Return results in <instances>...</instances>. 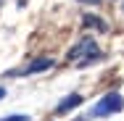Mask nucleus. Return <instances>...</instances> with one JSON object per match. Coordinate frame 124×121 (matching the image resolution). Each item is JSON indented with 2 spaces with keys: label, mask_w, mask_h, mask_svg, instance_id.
<instances>
[{
  "label": "nucleus",
  "mask_w": 124,
  "mask_h": 121,
  "mask_svg": "<svg viewBox=\"0 0 124 121\" xmlns=\"http://www.w3.org/2000/svg\"><path fill=\"white\" fill-rule=\"evenodd\" d=\"M124 111V97L119 92H108V95H103L98 100V105L90 111V116L93 119H100V116H108V113H119Z\"/></svg>",
  "instance_id": "f257e3e1"
},
{
  "label": "nucleus",
  "mask_w": 124,
  "mask_h": 121,
  "mask_svg": "<svg viewBox=\"0 0 124 121\" xmlns=\"http://www.w3.org/2000/svg\"><path fill=\"white\" fill-rule=\"evenodd\" d=\"M79 55H85V63H79V66H87L90 58H100V50H98V45H95L93 37L79 40V45H74V48L69 50V58H79Z\"/></svg>",
  "instance_id": "f03ea898"
},
{
  "label": "nucleus",
  "mask_w": 124,
  "mask_h": 121,
  "mask_svg": "<svg viewBox=\"0 0 124 121\" xmlns=\"http://www.w3.org/2000/svg\"><path fill=\"white\" fill-rule=\"evenodd\" d=\"M50 66H53V58H37V61H32L29 66L19 69V71H11V74H13V76H29V74H40V71H48Z\"/></svg>",
  "instance_id": "7ed1b4c3"
},
{
  "label": "nucleus",
  "mask_w": 124,
  "mask_h": 121,
  "mask_svg": "<svg viewBox=\"0 0 124 121\" xmlns=\"http://www.w3.org/2000/svg\"><path fill=\"white\" fill-rule=\"evenodd\" d=\"M77 105H82V95H79V92H71L69 97H63V100L58 103V108H55V113H58V116H63V113H69V111H74Z\"/></svg>",
  "instance_id": "20e7f679"
},
{
  "label": "nucleus",
  "mask_w": 124,
  "mask_h": 121,
  "mask_svg": "<svg viewBox=\"0 0 124 121\" xmlns=\"http://www.w3.org/2000/svg\"><path fill=\"white\" fill-rule=\"evenodd\" d=\"M82 21H85V26H95V29H100V32H106V29H108V26L103 24V21H100L98 16H85Z\"/></svg>",
  "instance_id": "39448f33"
},
{
  "label": "nucleus",
  "mask_w": 124,
  "mask_h": 121,
  "mask_svg": "<svg viewBox=\"0 0 124 121\" xmlns=\"http://www.w3.org/2000/svg\"><path fill=\"white\" fill-rule=\"evenodd\" d=\"M0 121H29V116H24V113H16V116H5V119Z\"/></svg>",
  "instance_id": "423d86ee"
},
{
  "label": "nucleus",
  "mask_w": 124,
  "mask_h": 121,
  "mask_svg": "<svg viewBox=\"0 0 124 121\" xmlns=\"http://www.w3.org/2000/svg\"><path fill=\"white\" fill-rule=\"evenodd\" d=\"M79 3H90V5H95V3H103V0H79Z\"/></svg>",
  "instance_id": "0eeeda50"
},
{
  "label": "nucleus",
  "mask_w": 124,
  "mask_h": 121,
  "mask_svg": "<svg viewBox=\"0 0 124 121\" xmlns=\"http://www.w3.org/2000/svg\"><path fill=\"white\" fill-rule=\"evenodd\" d=\"M3 97H5V87H0V100H3Z\"/></svg>",
  "instance_id": "6e6552de"
},
{
  "label": "nucleus",
  "mask_w": 124,
  "mask_h": 121,
  "mask_svg": "<svg viewBox=\"0 0 124 121\" xmlns=\"http://www.w3.org/2000/svg\"><path fill=\"white\" fill-rule=\"evenodd\" d=\"M0 3H3V0H0Z\"/></svg>",
  "instance_id": "1a4fd4ad"
}]
</instances>
